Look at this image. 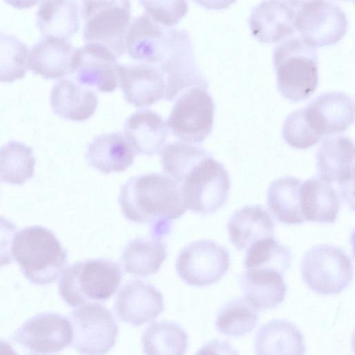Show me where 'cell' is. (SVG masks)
Returning <instances> with one entry per match:
<instances>
[{
  "label": "cell",
  "instance_id": "836d02e7",
  "mask_svg": "<svg viewBox=\"0 0 355 355\" xmlns=\"http://www.w3.org/2000/svg\"><path fill=\"white\" fill-rule=\"evenodd\" d=\"M259 313L245 299L237 297L225 303L220 309L215 322L216 329L229 336H241L257 326Z\"/></svg>",
  "mask_w": 355,
  "mask_h": 355
},
{
  "label": "cell",
  "instance_id": "30bf717a",
  "mask_svg": "<svg viewBox=\"0 0 355 355\" xmlns=\"http://www.w3.org/2000/svg\"><path fill=\"white\" fill-rule=\"evenodd\" d=\"M72 327L71 347L82 355H105L115 345L118 325L104 306L87 303L69 314Z\"/></svg>",
  "mask_w": 355,
  "mask_h": 355
},
{
  "label": "cell",
  "instance_id": "52a82bcc",
  "mask_svg": "<svg viewBox=\"0 0 355 355\" xmlns=\"http://www.w3.org/2000/svg\"><path fill=\"white\" fill-rule=\"evenodd\" d=\"M303 281L320 295L342 292L353 278V263L341 248L328 244L313 246L301 261Z\"/></svg>",
  "mask_w": 355,
  "mask_h": 355
},
{
  "label": "cell",
  "instance_id": "7402d4cb",
  "mask_svg": "<svg viewBox=\"0 0 355 355\" xmlns=\"http://www.w3.org/2000/svg\"><path fill=\"white\" fill-rule=\"evenodd\" d=\"M123 134L135 153L153 155L163 148L168 128L157 113L150 110H139L125 120Z\"/></svg>",
  "mask_w": 355,
  "mask_h": 355
},
{
  "label": "cell",
  "instance_id": "44dd1931",
  "mask_svg": "<svg viewBox=\"0 0 355 355\" xmlns=\"http://www.w3.org/2000/svg\"><path fill=\"white\" fill-rule=\"evenodd\" d=\"M340 205V197L334 184L320 175L301 184L300 206L304 221L334 223Z\"/></svg>",
  "mask_w": 355,
  "mask_h": 355
},
{
  "label": "cell",
  "instance_id": "e0dca14e",
  "mask_svg": "<svg viewBox=\"0 0 355 355\" xmlns=\"http://www.w3.org/2000/svg\"><path fill=\"white\" fill-rule=\"evenodd\" d=\"M164 309L162 293L152 284L139 279L124 285L114 302L118 318L135 327L154 320Z\"/></svg>",
  "mask_w": 355,
  "mask_h": 355
},
{
  "label": "cell",
  "instance_id": "7bdbcfd3",
  "mask_svg": "<svg viewBox=\"0 0 355 355\" xmlns=\"http://www.w3.org/2000/svg\"><path fill=\"white\" fill-rule=\"evenodd\" d=\"M31 355H39V354H31ZM41 355V354H40Z\"/></svg>",
  "mask_w": 355,
  "mask_h": 355
},
{
  "label": "cell",
  "instance_id": "ac0fdd59",
  "mask_svg": "<svg viewBox=\"0 0 355 355\" xmlns=\"http://www.w3.org/2000/svg\"><path fill=\"white\" fill-rule=\"evenodd\" d=\"M115 70L119 87L128 103L144 107L165 98V80L157 67L117 63Z\"/></svg>",
  "mask_w": 355,
  "mask_h": 355
},
{
  "label": "cell",
  "instance_id": "4316f807",
  "mask_svg": "<svg viewBox=\"0 0 355 355\" xmlns=\"http://www.w3.org/2000/svg\"><path fill=\"white\" fill-rule=\"evenodd\" d=\"M254 351L256 355H304V336L293 323L272 320L258 330Z\"/></svg>",
  "mask_w": 355,
  "mask_h": 355
},
{
  "label": "cell",
  "instance_id": "d4e9b609",
  "mask_svg": "<svg viewBox=\"0 0 355 355\" xmlns=\"http://www.w3.org/2000/svg\"><path fill=\"white\" fill-rule=\"evenodd\" d=\"M227 230L230 241L237 250H248L260 240L274 237L275 223L261 205H247L234 211Z\"/></svg>",
  "mask_w": 355,
  "mask_h": 355
},
{
  "label": "cell",
  "instance_id": "ba28073f",
  "mask_svg": "<svg viewBox=\"0 0 355 355\" xmlns=\"http://www.w3.org/2000/svg\"><path fill=\"white\" fill-rule=\"evenodd\" d=\"M83 38L102 44L117 57L125 52V39L130 20L129 1H84Z\"/></svg>",
  "mask_w": 355,
  "mask_h": 355
},
{
  "label": "cell",
  "instance_id": "cb8c5ba5",
  "mask_svg": "<svg viewBox=\"0 0 355 355\" xmlns=\"http://www.w3.org/2000/svg\"><path fill=\"white\" fill-rule=\"evenodd\" d=\"M76 49L69 40L44 37L32 46L29 68L45 79H56L71 73Z\"/></svg>",
  "mask_w": 355,
  "mask_h": 355
},
{
  "label": "cell",
  "instance_id": "e575fe53",
  "mask_svg": "<svg viewBox=\"0 0 355 355\" xmlns=\"http://www.w3.org/2000/svg\"><path fill=\"white\" fill-rule=\"evenodd\" d=\"M292 254L288 248L274 237L260 240L248 250L245 269L270 270L284 274L290 267Z\"/></svg>",
  "mask_w": 355,
  "mask_h": 355
},
{
  "label": "cell",
  "instance_id": "7a4b0ae2",
  "mask_svg": "<svg viewBox=\"0 0 355 355\" xmlns=\"http://www.w3.org/2000/svg\"><path fill=\"white\" fill-rule=\"evenodd\" d=\"M12 254L24 277L35 285L55 282L68 260L55 234L42 225L20 230L13 240Z\"/></svg>",
  "mask_w": 355,
  "mask_h": 355
},
{
  "label": "cell",
  "instance_id": "60d3db41",
  "mask_svg": "<svg viewBox=\"0 0 355 355\" xmlns=\"http://www.w3.org/2000/svg\"><path fill=\"white\" fill-rule=\"evenodd\" d=\"M196 355H239L230 343L214 340L200 347Z\"/></svg>",
  "mask_w": 355,
  "mask_h": 355
},
{
  "label": "cell",
  "instance_id": "ffe728a7",
  "mask_svg": "<svg viewBox=\"0 0 355 355\" xmlns=\"http://www.w3.org/2000/svg\"><path fill=\"white\" fill-rule=\"evenodd\" d=\"M135 152L121 132L98 135L87 146L85 158L89 166L109 174L122 172L133 163Z\"/></svg>",
  "mask_w": 355,
  "mask_h": 355
},
{
  "label": "cell",
  "instance_id": "9a60e30c",
  "mask_svg": "<svg viewBox=\"0 0 355 355\" xmlns=\"http://www.w3.org/2000/svg\"><path fill=\"white\" fill-rule=\"evenodd\" d=\"M316 165L320 177L339 185L341 197L349 195L354 178V146L344 135L324 137L316 153Z\"/></svg>",
  "mask_w": 355,
  "mask_h": 355
},
{
  "label": "cell",
  "instance_id": "2e32d148",
  "mask_svg": "<svg viewBox=\"0 0 355 355\" xmlns=\"http://www.w3.org/2000/svg\"><path fill=\"white\" fill-rule=\"evenodd\" d=\"M303 110L311 128L321 137L344 131L354 120V98L342 92L320 94Z\"/></svg>",
  "mask_w": 355,
  "mask_h": 355
},
{
  "label": "cell",
  "instance_id": "9c48e42d",
  "mask_svg": "<svg viewBox=\"0 0 355 355\" xmlns=\"http://www.w3.org/2000/svg\"><path fill=\"white\" fill-rule=\"evenodd\" d=\"M214 109V102L207 89L193 87L180 95L166 123L173 135L181 141L199 144L211 132Z\"/></svg>",
  "mask_w": 355,
  "mask_h": 355
},
{
  "label": "cell",
  "instance_id": "1f68e13d",
  "mask_svg": "<svg viewBox=\"0 0 355 355\" xmlns=\"http://www.w3.org/2000/svg\"><path fill=\"white\" fill-rule=\"evenodd\" d=\"M145 355H184L188 346V335L177 323L159 321L152 323L141 337Z\"/></svg>",
  "mask_w": 355,
  "mask_h": 355
},
{
  "label": "cell",
  "instance_id": "603a6c76",
  "mask_svg": "<svg viewBox=\"0 0 355 355\" xmlns=\"http://www.w3.org/2000/svg\"><path fill=\"white\" fill-rule=\"evenodd\" d=\"M166 29L147 15L135 17L130 21L125 39V51L132 59L156 64L161 59Z\"/></svg>",
  "mask_w": 355,
  "mask_h": 355
},
{
  "label": "cell",
  "instance_id": "ab89813d",
  "mask_svg": "<svg viewBox=\"0 0 355 355\" xmlns=\"http://www.w3.org/2000/svg\"><path fill=\"white\" fill-rule=\"evenodd\" d=\"M16 230L14 223L0 215V268L13 262L11 244Z\"/></svg>",
  "mask_w": 355,
  "mask_h": 355
},
{
  "label": "cell",
  "instance_id": "7c38bea8",
  "mask_svg": "<svg viewBox=\"0 0 355 355\" xmlns=\"http://www.w3.org/2000/svg\"><path fill=\"white\" fill-rule=\"evenodd\" d=\"M295 24L300 37L315 47L339 41L347 31L348 20L345 12L331 1H298Z\"/></svg>",
  "mask_w": 355,
  "mask_h": 355
},
{
  "label": "cell",
  "instance_id": "d6986e66",
  "mask_svg": "<svg viewBox=\"0 0 355 355\" xmlns=\"http://www.w3.org/2000/svg\"><path fill=\"white\" fill-rule=\"evenodd\" d=\"M297 1H264L252 10L249 25L254 37L263 42H275L295 32Z\"/></svg>",
  "mask_w": 355,
  "mask_h": 355
},
{
  "label": "cell",
  "instance_id": "5bb4252c",
  "mask_svg": "<svg viewBox=\"0 0 355 355\" xmlns=\"http://www.w3.org/2000/svg\"><path fill=\"white\" fill-rule=\"evenodd\" d=\"M117 58L102 44L85 43L75 50L71 74L83 87L102 92H113L118 84L115 70Z\"/></svg>",
  "mask_w": 355,
  "mask_h": 355
},
{
  "label": "cell",
  "instance_id": "74e56055",
  "mask_svg": "<svg viewBox=\"0 0 355 355\" xmlns=\"http://www.w3.org/2000/svg\"><path fill=\"white\" fill-rule=\"evenodd\" d=\"M282 135L287 144L297 149L311 147L321 139L311 128L303 108L293 111L286 116L282 128Z\"/></svg>",
  "mask_w": 355,
  "mask_h": 355
},
{
  "label": "cell",
  "instance_id": "4fadbf2b",
  "mask_svg": "<svg viewBox=\"0 0 355 355\" xmlns=\"http://www.w3.org/2000/svg\"><path fill=\"white\" fill-rule=\"evenodd\" d=\"M72 339L69 320L53 312L33 316L21 324L14 335L15 342L41 355L63 350L71 344Z\"/></svg>",
  "mask_w": 355,
  "mask_h": 355
},
{
  "label": "cell",
  "instance_id": "83f0119b",
  "mask_svg": "<svg viewBox=\"0 0 355 355\" xmlns=\"http://www.w3.org/2000/svg\"><path fill=\"white\" fill-rule=\"evenodd\" d=\"M283 275L263 269H246L241 277L245 300L254 308L270 309L281 304L286 293Z\"/></svg>",
  "mask_w": 355,
  "mask_h": 355
},
{
  "label": "cell",
  "instance_id": "8d00e7d4",
  "mask_svg": "<svg viewBox=\"0 0 355 355\" xmlns=\"http://www.w3.org/2000/svg\"><path fill=\"white\" fill-rule=\"evenodd\" d=\"M29 67L27 45L14 35L0 33V82L22 78Z\"/></svg>",
  "mask_w": 355,
  "mask_h": 355
},
{
  "label": "cell",
  "instance_id": "f35d334b",
  "mask_svg": "<svg viewBox=\"0 0 355 355\" xmlns=\"http://www.w3.org/2000/svg\"><path fill=\"white\" fill-rule=\"evenodd\" d=\"M146 15L164 28L176 25L187 14L185 1H141Z\"/></svg>",
  "mask_w": 355,
  "mask_h": 355
},
{
  "label": "cell",
  "instance_id": "8992f818",
  "mask_svg": "<svg viewBox=\"0 0 355 355\" xmlns=\"http://www.w3.org/2000/svg\"><path fill=\"white\" fill-rule=\"evenodd\" d=\"M180 185L185 207L205 215L216 212L225 204L230 179L224 166L209 153L186 173Z\"/></svg>",
  "mask_w": 355,
  "mask_h": 355
},
{
  "label": "cell",
  "instance_id": "5b68a950",
  "mask_svg": "<svg viewBox=\"0 0 355 355\" xmlns=\"http://www.w3.org/2000/svg\"><path fill=\"white\" fill-rule=\"evenodd\" d=\"M157 64L165 80L167 101H173L193 87L208 88L207 80L197 64L191 38L186 30L166 29L164 47Z\"/></svg>",
  "mask_w": 355,
  "mask_h": 355
},
{
  "label": "cell",
  "instance_id": "277c9868",
  "mask_svg": "<svg viewBox=\"0 0 355 355\" xmlns=\"http://www.w3.org/2000/svg\"><path fill=\"white\" fill-rule=\"evenodd\" d=\"M273 62L278 89L286 98L301 101L314 92L319 78L315 47L300 37L290 36L276 45Z\"/></svg>",
  "mask_w": 355,
  "mask_h": 355
},
{
  "label": "cell",
  "instance_id": "6da1fadb",
  "mask_svg": "<svg viewBox=\"0 0 355 355\" xmlns=\"http://www.w3.org/2000/svg\"><path fill=\"white\" fill-rule=\"evenodd\" d=\"M118 201L128 220L149 225L151 236L160 239L169 233L172 221L187 210L180 185L155 173L130 178L123 185Z\"/></svg>",
  "mask_w": 355,
  "mask_h": 355
},
{
  "label": "cell",
  "instance_id": "484cf974",
  "mask_svg": "<svg viewBox=\"0 0 355 355\" xmlns=\"http://www.w3.org/2000/svg\"><path fill=\"white\" fill-rule=\"evenodd\" d=\"M50 103L53 112L60 117L83 121L95 113L98 98L90 89L73 80L62 78L53 85Z\"/></svg>",
  "mask_w": 355,
  "mask_h": 355
},
{
  "label": "cell",
  "instance_id": "3957f363",
  "mask_svg": "<svg viewBox=\"0 0 355 355\" xmlns=\"http://www.w3.org/2000/svg\"><path fill=\"white\" fill-rule=\"evenodd\" d=\"M120 266L107 259H90L76 261L61 273L59 294L70 306L76 307L110 298L122 280Z\"/></svg>",
  "mask_w": 355,
  "mask_h": 355
},
{
  "label": "cell",
  "instance_id": "f546056e",
  "mask_svg": "<svg viewBox=\"0 0 355 355\" xmlns=\"http://www.w3.org/2000/svg\"><path fill=\"white\" fill-rule=\"evenodd\" d=\"M166 254V245L160 239L138 237L124 248L121 263L127 273L148 277L157 273Z\"/></svg>",
  "mask_w": 355,
  "mask_h": 355
},
{
  "label": "cell",
  "instance_id": "d6a6232c",
  "mask_svg": "<svg viewBox=\"0 0 355 355\" xmlns=\"http://www.w3.org/2000/svg\"><path fill=\"white\" fill-rule=\"evenodd\" d=\"M35 158L33 148L19 141L11 140L0 146V180L22 185L33 178Z\"/></svg>",
  "mask_w": 355,
  "mask_h": 355
},
{
  "label": "cell",
  "instance_id": "4dcf8cb0",
  "mask_svg": "<svg viewBox=\"0 0 355 355\" xmlns=\"http://www.w3.org/2000/svg\"><path fill=\"white\" fill-rule=\"evenodd\" d=\"M301 184V180L295 177L284 176L270 184L268 205L279 222L288 225L304 222L300 206Z\"/></svg>",
  "mask_w": 355,
  "mask_h": 355
},
{
  "label": "cell",
  "instance_id": "f1b7e54d",
  "mask_svg": "<svg viewBox=\"0 0 355 355\" xmlns=\"http://www.w3.org/2000/svg\"><path fill=\"white\" fill-rule=\"evenodd\" d=\"M36 23L44 37L69 40L80 27V8L74 1H43Z\"/></svg>",
  "mask_w": 355,
  "mask_h": 355
},
{
  "label": "cell",
  "instance_id": "8fae6325",
  "mask_svg": "<svg viewBox=\"0 0 355 355\" xmlns=\"http://www.w3.org/2000/svg\"><path fill=\"white\" fill-rule=\"evenodd\" d=\"M230 264L227 249L214 241L203 239L190 243L180 251L175 269L187 284L202 287L218 282Z\"/></svg>",
  "mask_w": 355,
  "mask_h": 355
},
{
  "label": "cell",
  "instance_id": "d590c367",
  "mask_svg": "<svg viewBox=\"0 0 355 355\" xmlns=\"http://www.w3.org/2000/svg\"><path fill=\"white\" fill-rule=\"evenodd\" d=\"M209 154L206 150L182 141L172 142L161 150V162L168 177L179 184L186 173Z\"/></svg>",
  "mask_w": 355,
  "mask_h": 355
},
{
  "label": "cell",
  "instance_id": "b9f144b4",
  "mask_svg": "<svg viewBox=\"0 0 355 355\" xmlns=\"http://www.w3.org/2000/svg\"><path fill=\"white\" fill-rule=\"evenodd\" d=\"M0 355H18L12 345L6 340L0 339Z\"/></svg>",
  "mask_w": 355,
  "mask_h": 355
}]
</instances>
